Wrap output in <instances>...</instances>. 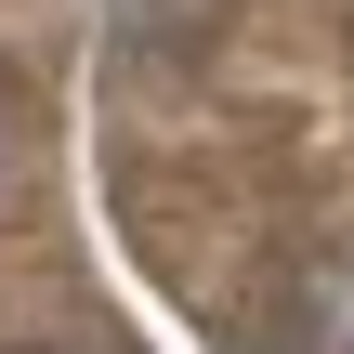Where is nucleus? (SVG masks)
Here are the masks:
<instances>
[{
  "instance_id": "obj_1",
  "label": "nucleus",
  "mask_w": 354,
  "mask_h": 354,
  "mask_svg": "<svg viewBox=\"0 0 354 354\" xmlns=\"http://www.w3.org/2000/svg\"><path fill=\"white\" fill-rule=\"evenodd\" d=\"M13 354H79V342H13Z\"/></svg>"
}]
</instances>
